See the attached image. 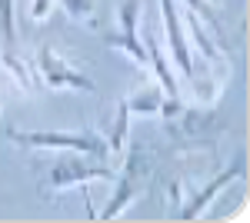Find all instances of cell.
<instances>
[{"label": "cell", "instance_id": "cell-1", "mask_svg": "<svg viewBox=\"0 0 250 223\" xmlns=\"http://www.w3.org/2000/svg\"><path fill=\"white\" fill-rule=\"evenodd\" d=\"M160 117H164V130H167V137H170L177 147H184V150H213L217 140L230 130L227 117H224L220 110L204 107V103L184 107L180 97H167Z\"/></svg>", "mask_w": 250, "mask_h": 223}, {"label": "cell", "instance_id": "cell-2", "mask_svg": "<svg viewBox=\"0 0 250 223\" xmlns=\"http://www.w3.org/2000/svg\"><path fill=\"white\" fill-rule=\"evenodd\" d=\"M154 167H157V153L147 147V143H134V147L127 150L124 167L117 170V177H114L110 200H107V206H104L97 217H100V220L124 217V213H127V206H130L137 197L150 186V180H154Z\"/></svg>", "mask_w": 250, "mask_h": 223}, {"label": "cell", "instance_id": "cell-3", "mask_svg": "<svg viewBox=\"0 0 250 223\" xmlns=\"http://www.w3.org/2000/svg\"><path fill=\"white\" fill-rule=\"evenodd\" d=\"M114 170L107 167L104 157L80 153V150H57V160L47 167V193H63L74 186H87L94 180L114 183Z\"/></svg>", "mask_w": 250, "mask_h": 223}, {"label": "cell", "instance_id": "cell-4", "mask_svg": "<svg viewBox=\"0 0 250 223\" xmlns=\"http://www.w3.org/2000/svg\"><path fill=\"white\" fill-rule=\"evenodd\" d=\"M7 140L23 150H80V153H94V157H107V140L100 133L87 130H7Z\"/></svg>", "mask_w": 250, "mask_h": 223}, {"label": "cell", "instance_id": "cell-5", "mask_svg": "<svg viewBox=\"0 0 250 223\" xmlns=\"http://www.w3.org/2000/svg\"><path fill=\"white\" fill-rule=\"evenodd\" d=\"M34 70H37L40 83L47 87V90H70V93H94V80L77 70L70 60L63 54H57L54 47H40L37 50V60H34Z\"/></svg>", "mask_w": 250, "mask_h": 223}, {"label": "cell", "instance_id": "cell-6", "mask_svg": "<svg viewBox=\"0 0 250 223\" xmlns=\"http://www.w3.org/2000/svg\"><path fill=\"white\" fill-rule=\"evenodd\" d=\"M244 170H247V157H244V153H237L230 167H224L207 186L184 193V206H177V213H173V217H180V220H197V217H204V213H207V203H210L217 193H224L230 183L244 180Z\"/></svg>", "mask_w": 250, "mask_h": 223}, {"label": "cell", "instance_id": "cell-7", "mask_svg": "<svg viewBox=\"0 0 250 223\" xmlns=\"http://www.w3.org/2000/svg\"><path fill=\"white\" fill-rule=\"evenodd\" d=\"M160 20H164V30H167V50H170V60L177 63V70L187 80L200 77L197 63H193L187 30H184V20H180V3L177 0H160Z\"/></svg>", "mask_w": 250, "mask_h": 223}, {"label": "cell", "instance_id": "cell-8", "mask_svg": "<svg viewBox=\"0 0 250 223\" xmlns=\"http://www.w3.org/2000/svg\"><path fill=\"white\" fill-rule=\"evenodd\" d=\"M0 74H3V80L20 93H30L37 87L34 60H23L17 50H0Z\"/></svg>", "mask_w": 250, "mask_h": 223}, {"label": "cell", "instance_id": "cell-9", "mask_svg": "<svg viewBox=\"0 0 250 223\" xmlns=\"http://www.w3.org/2000/svg\"><path fill=\"white\" fill-rule=\"evenodd\" d=\"M164 100H167V93L160 90V83H157V87H140V90H134V93L124 97L130 117H160Z\"/></svg>", "mask_w": 250, "mask_h": 223}, {"label": "cell", "instance_id": "cell-10", "mask_svg": "<svg viewBox=\"0 0 250 223\" xmlns=\"http://www.w3.org/2000/svg\"><path fill=\"white\" fill-rule=\"evenodd\" d=\"M104 43H107L110 50H117V54L130 57L137 67H147V47H144V37H140V34H124V30H117V34H107Z\"/></svg>", "mask_w": 250, "mask_h": 223}, {"label": "cell", "instance_id": "cell-11", "mask_svg": "<svg viewBox=\"0 0 250 223\" xmlns=\"http://www.w3.org/2000/svg\"><path fill=\"white\" fill-rule=\"evenodd\" d=\"M127 137H130V110H127V103H124V97H120V100H117L114 123H110V133L104 137V140H107V150H110V153L127 150Z\"/></svg>", "mask_w": 250, "mask_h": 223}, {"label": "cell", "instance_id": "cell-12", "mask_svg": "<svg viewBox=\"0 0 250 223\" xmlns=\"http://www.w3.org/2000/svg\"><path fill=\"white\" fill-rule=\"evenodd\" d=\"M57 3L67 20L83 23V27H94L97 23V0H57Z\"/></svg>", "mask_w": 250, "mask_h": 223}, {"label": "cell", "instance_id": "cell-13", "mask_svg": "<svg viewBox=\"0 0 250 223\" xmlns=\"http://www.w3.org/2000/svg\"><path fill=\"white\" fill-rule=\"evenodd\" d=\"M0 50H17V20H14V0H0Z\"/></svg>", "mask_w": 250, "mask_h": 223}, {"label": "cell", "instance_id": "cell-14", "mask_svg": "<svg viewBox=\"0 0 250 223\" xmlns=\"http://www.w3.org/2000/svg\"><path fill=\"white\" fill-rule=\"evenodd\" d=\"M57 0H27V20L30 23H43V20L54 14Z\"/></svg>", "mask_w": 250, "mask_h": 223}, {"label": "cell", "instance_id": "cell-15", "mask_svg": "<svg viewBox=\"0 0 250 223\" xmlns=\"http://www.w3.org/2000/svg\"><path fill=\"white\" fill-rule=\"evenodd\" d=\"M0 110H3V107H0Z\"/></svg>", "mask_w": 250, "mask_h": 223}]
</instances>
